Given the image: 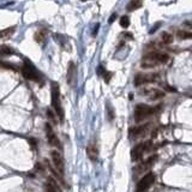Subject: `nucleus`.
<instances>
[{
	"label": "nucleus",
	"mask_w": 192,
	"mask_h": 192,
	"mask_svg": "<svg viewBox=\"0 0 192 192\" xmlns=\"http://www.w3.org/2000/svg\"><path fill=\"white\" fill-rule=\"evenodd\" d=\"M168 60H169L168 54L161 53V52H151L144 56L141 65L143 69H151V67L160 65V64H166Z\"/></svg>",
	"instance_id": "1"
},
{
	"label": "nucleus",
	"mask_w": 192,
	"mask_h": 192,
	"mask_svg": "<svg viewBox=\"0 0 192 192\" xmlns=\"http://www.w3.org/2000/svg\"><path fill=\"white\" fill-rule=\"evenodd\" d=\"M52 89H51V95H52V106L54 108L56 115L60 121H64V109L61 107V101H60V88L56 82H52Z\"/></svg>",
	"instance_id": "2"
},
{
	"label": "nucleus",
	"mask_w": 192,
	"mask_h": 192,
	"mask_svg": "<svg viewBox=\"0 0 192 192\" xmlns=\"http://www.w3.org/2000/svg\"><path fill=\"white\" fill-rule=\"evenodd\" d=\"M156 110H157V108L150 107V106H148V104L139 103V104L136 106V108H135V113H133L135 120H136L137 123H141L142 120H144V119H147V118H149L150 115H152Z\"/></svg>",
	"instance_id": "3"
},
{
	"label": "nucleus",
	"mask_w": 192,
	"mask_h": 192,
	"mask_svg": "<svg viewBox=\"0 0 192 192\" xmlns=\"http://www.w3.org/2000/svg\"><path fill=\"white\" fill-rule=\"evenodd\" d=\"M154 183H155L154 173H147L143 178L138 181L137 187H136V192H145Z\"/></svg>",
	"instance_id": "4"
},
{
	"label": "nucleus",
	"mask_w": 192,
	"mask_h": 192,
	"mask_svg": "<svg viewBox=\"0 0 192 192\" xmlns=\"http://www.w3.org/2000/svg\"><path fill=\"white\" fill-rule=\"evenodd\" d=\"M150 144H151L150 142H145V143H139V144H137V145H135L133 149H132V151H131V158H132L133 161L141 160L144 152L150 149Z\"/></svg>",
	"instance_id": "5"
},
{
	"label": "nucleus",
	"mask_w": 192,
	"mask_h": 192,
	"mask_svg": "<svg viewBox=\"0 0 192 192\" xmlns=\"http://www.w3.org/2000/svg\"><path fill=\"white\" fill-rule=\"evenodd\" d=\"M158 79V73H147V75H137L135 77V85L139 87L143 84H148V83H154Z\"/></svg>",
	"instance_id": "6"
},
{
	"label": "nucleus",
	"mask_w": 192,
	"mask_h": 192,
	"mask_svg": "<svg viewBox=\"0 0 192 192\" xmlns=\"http://www.w3.org/2000/svg\"><path fill=\"white\" fill-rule=\"evenodd\" d=\"M51 157H52V162H53L54 167L56 168L58 173H59L60 175L64 174V173H65V163H64V158H62L61 154H60L59 151L53 150L51 152Z\"/></svg>",
	"instance_id": "7"
},
{
	"label": "nucleus",
	"mask_w": 192,
	"mask_h": 192,
	"mask_svg": "<svg viewBox=\"0 0 192 192\" xmlns=\"http://www.w3.org/2000/svg\"><path fill=\"white\" fill-rule=\"evenodd\" d=\"M45 130H46V133H47V139L49 144L51 145H53V147H56L58 149H60L61 150L62 147L61 144H60V141H59V138L56 137V135L54 133V131L52 129V125L51 124H45Z\"/></svg>",
	"instance_id": "8"
},
{
	"label": "nucleus",
	"mask_w": 192,
	"mask_h": 192,
	"mask_svg": "<svg viewBox=\"0 0 192 192\" xmlns=\"http://www.w3.org/2000/svg\"><path fill=\"white\" fill-rule=\"evenodd\" d=\"M22 73L24 76V78H27L29 81H35V82L40 81L39 73H37L36 70H35L31 65H29V64H24V65L22 66Z\"/></svg>",
	"instance_id": "9"
},
{
	"label": "nucleus",
	"mask_w": 192,
	"mask_h": 192,
	"mask_svg": "<svg viewBox=\"0 0 192 192\" xmlns=\"http://www.w3.org/2000/svg\"><path fill=\"white\" fill-rule=\"evenodd\" d=\"M148 130H149V124H145V125H141V126L132 127V129H130V131H129V133H130V138L136 139V138L143 137V136L147 135Z\"/></svg>",
	"instance_id": "10"
},
{
	"label": "nucleus",
	"mask_w": 192,
	"mask_h": 192,
	"mask_svg": "<svg viewBox=\"0 0 192 192\" xmlns=\"http://www.w3.org/2000/svg\"><path fill=\"white\" fill-rule=\"evenodd\" d=\"M87 155L88 157L93 161V162H96L97 158H99V149L96 147V144L90 143L88 147H87Z\"/></svg>",
	"instance_id": "11"
},
{
	"label": "nucleus",
	"mask_w": 192,
	"mask_h": 192,
	"mask_svg": "<svg viewBox=\"0 0 192 192\" xmlns=\"http://www.w3.org/2000/svg\"><path fill=\"white\" fill-rule=\"evenodd\" d=\"M157 160V156L156 155H154V156H150V157L148 158V160H145L143 163H141V165L138 166L137 171L138 172H144V171H148L149 168H150L151 166L155 163V161Z\"/></svg>",
	"instance_id": "12"
},
{
	"label": "nucleus",
	"mask_w": 192,
	"mask_h": 192,
	"mask_svg": "<svg viewBox=\"0 0 192 192\" xmlns=\"http://www.w3.org/2000/svg\"><path fill=\"white\" fill-rule=\"evenodd\" d=\"M45 189H46V191L47 192H61L60 190V187L58 186L56 184V181L53 180V179H48V181L45 184Z\"/></svg>",
	"instance_id": "13"
},
{
	"label": "nucleus",
	"mask_w": 192,
	"mask_h": 192,
	"mask_svg": "<svg viewBox=\"0 0 192 192\" xmlns=\"http://www.w3.org/2000/svg\"><path fill=\"white\" fill-rule=\"evenodd\" d=\"M46 35H47V30H46V29H40V30L36 31L34 35L35 41L37 42L39 45H43V43H45V39H46Z\"/></svg>",
	"instance_id": "14"
},
{
	"label": "nucleus",
	"mask_w": 192,
	"mask_h": 192,
	"mask_svg": "<svg viewBox=\"0 0 192 192\" xmlns=\"http://www.w3.org/2000/svg\"><path fill=\"white\" fill-rule=\"evenodd\" d=\"M165 96V93L162 90H158V89H154V90H150L149 91V99L151 101H156V100H160Z\"/></svg>",
	"instance_id": "15"
},
{
	"label": "nucleus",
	"mask_w": 192,
	"mask_h": 192,
	"mask_svg": "<svg viewBox=\"0 0 192 192\" xmlns=\"http://www.w3.org/2000/svg\"><path fill=\"white\" fill-rule=\"evenodd\" d=\"M76 76V65L75 62L70 61L69 64V71H67V82L69 84H72V79Z\"/></svg>",
	"instance_id": "16"
},
{
	"label": "nucleus",
	"mask_w": 192,
	"mask_h": 192,
	"mask_svg": "<svg viewBox=\"0 0 192 192\" xmlns=\"http://www.w3.org/2000/svg\"><path fill=\"white\" fill-rule=\"evenodd\" d=\"M177 37L179 40H192V33L191 31H186V30H178Z\"/></svg>",
	"instance_id": "17"
},
{
	"label": "nucleus",
	"mask_w": 192,
	"mask_h": 192,
	"mask_svg": "<svg viewBox=\"0 0 192 192\" xmlns=\"http://www.w3.org/2000/svg\"><path fill=\"white\" fill-rule=\"evenodd\" d=\"M14 29L13 27L12 28H8V29H5V30H3V31H0V39H4V40H7V39H10L14 33Z\"/></svg>",
	"instance_id": "18"
},
{
	"label": "nucleus",
	"mask_w": 192,
	"mask_h": 192,
	"mask_svg": "<svg viewBox=\"0 0 192 192\" xmlns=\"http://www.w3.org/2000/svg\"><path fill=\"white\" fill-rule=\"evenodd\" d=\"M142 6V1H139V0H132L130 1L129 4H127V11H135V10H137L139 7Z\"/></svg>",
	"instance_id": "19"
},
{
	"label": "nucleus",
	"mask_w": 192,
	"mask_h": 192,
	"mask_svg": "<svg viewBox=\"0 0 192 192\" xmlns=\"http://www.w3.org/2000/svg\"><path fill=\"white\" fill-rule=\"evenodd\" d=\"M161 41H162L163 45H171L172 42H173V36H172L169 33L163 31V33L161 34Z\"/></svg>",
	"instance_id": "20"
},
{
	"label": "nucleus",
	"mask_w": 192,
	"mask_h": 192,
	"mask_svg": "<svg viewBox=\"0 0 192 192\" xmlns=\"http://www.w3.org/2000/svg\"><path fill=\"white\" fill-rule=\"evenodd\" d=\"M13 54V49L10 47V46H0V55H10Z\"/></svg>",
	"instance_id": "21"
},
{
	"label": "nucleus",
	"mask_w": 192,
	"mask_h": 192,
	"mask_svg": "<svg viewBox=\"0 0 192 192\" xmlns=\"http://www.w3.org/2000/svg\"><path fill=\"white\" fill-rule=\"evenodd\" d=\"M120 25L123 28H127L130 25V19H129L127 16H123V17L120 18Z\"/></svg>",
	"instance_id": "22"
},
{
	"label": "nucleus",
	"mask_w": 192,
	"mask_h": 192,
	"mask_svg": "<svg viewBox=\"0 0 192 192\" xmlns=\"http://www.w3.org/2000/svg\"><path fill=\"white\" fill-rule=\"evenodd\" d=\"M107 114H108V120L112 121L114 119V112H113V108H110L109 104H107Z\"/></svg>",
	"instance_id": "23"
},
{
	"label": "nucleus",
	"mask_w": 192,
	"mask_h": 192,
	"mask_svg": "<svg viewBox=\"0 0 192 192\" xmlns=\"http://www.w3.org/2000/svg\"><path fill=\"white\" fill-rule=\"evenodd\" d=\"M47 115H48V119H49V120H52L54 124H56V119H55L54 114L52 113V110H51V109L47 110Z\"/></svg>",
	"instance_id": "24"
},
{
	"label": "nucleus",
	"mask_w": 192,
	"mask_h": 192,
	"mask_svg": "<svg viewBox=\"0 0 192 192\" xmlns=\"http://www.w3.org/2000/svg\"><path fill=\"white\" fill-rule=\"evenodd\" d=\"M103 77H104V81H106V83H108V82H109V79H110V77H112V73H110V72H104V73H103Z\"/></svg>",
	"instance_id": "25"
},
{
	"label": "nucleus",
	"mask_w": 192,
	"mask_h": 192,
	"mask_svg": "<svg viewBox=\"0 0 192 192\" xmlns=\"http://www.w3.org/2000/svg\"><path fill=\"white\" fill-rule=\"evenodd\" d=\"M115 17H117V14H113V16H112V17L109 18V23H113V22H114V18H115Z\"/></svg>",
	"instance_id": "26"
}]
</instances>
